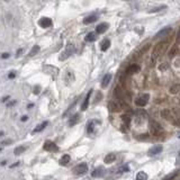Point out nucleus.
Wrapping results in <instances>:
<instances>
[{
	"label": "nucleus",
	"instance_id": "2f4dec72",
	"mask_svg": "<svg viewBox=\"0 0 180 180\" xmlns=\"http://www.w3.org/2000/svg\"><path fill=\"white\" fill-rule=\"evenodd\" d=\"M180 90V84H174L173 87L170 88V93H177Z\"/></svg>",
	"mask_w": 180,
	"mask_h": 180
},
{
	"label": "nucleus",
	"instance_id": "7ed1b4c3",
	"mask_svg": "<svg viewBox=\"0 0 180 180\" xmlns=\"http://www.w3.org/2000/svg\"><path fill=\"white\" fill-rule=\"evenodd\" d=\"M73 52H74V45L68 44L67 46H65L64 51H63L61 53V55L59 56V60L60 61H64V60H67L68 58H70V56L72 55Z\"/></svg>",
	"mask_w": 180,
	"mask_h": 180
},
{
	"label": "nucleus",
	"instance_id": "423d86ee",
	"mask_svg": "<svg viewBox=\"0 0 180 180\" xmlns=\"http://www.w3.org/2000/svg\"><path fill=\"white\" fill-rule=\"evenodd\" d=\"M107 107H108V110H109V112H121V110L123 109L122 104L117 100H110L109 102H108V105H107Z\"/></svg>",
	"mask_w": 180,
	"mask_h": 180
},
{
	"label": "nucleus",
	"instance_id": "6ab92c4d",
	"mask_svg": "<svg viewBox=\"0 0 180 180\" xmlns=\"http://www.w3.org/2000/svg\"><path fill=\"white\" fill-rule=\"evenodd\" d=\"M115 160H116V154H115V153H108V154L105 157L104 162L106 163V164H110V163L115 162Z\"/></svg>",
	"mask_w": 180,
	"mask_h": 180
},
{
	"label": "nucleus",
	"instance_id": "39448f33",
	"mask_svg": "<svg viewBox=\"0 0 180 180\" xmlns=\"http://www.w3.org/2000/svg\"><path fill=\"white\" fill-rule=\"evenodd\" d=\"M149 99H150L149 93H142V95H140L138 98L135 99V105L138 107H144L149 102Z\"/></svg>",
	"mask_w": 180,
	"mask_h": 180
},
{
	"label": "nucleus",
	"instance_id": "4c0bfd02",
	"mask_svg": "<svg viewBox=\"0 0 180 180\" xmlns=\"http://www.w3.org/2000/svg\"><path fill=\"white\" fill-rule=\"evenodd\" d=\"M159 69H160L161 71H164L166 69H168V63H164L163 65H160V67H159Z\"/></svg>",
	"mask_w": 180,
	"mask_h": 180
},
{
	"label": "nucleus",
	"instance_id": "f257e3e1",
	"mask_svg": "<svg viewBox=\"0 0 180 180\" xmlns=\"http://www.w3.org/2000/svg\"><path fill=\"white\" fill-rule=\"evenodd\" d=\"M161 116H162L166 121L170 122L171 124L176 125V126L180 127V117L179 116H176L173 112H171L170 109H164L161 112Z\"/></svg>",
	"mask_w": 180,
	"mask_h": 180
},
{
	"label": "nucleus",
	"instance_id": "37998d69",
	"mask_svg": "<svg viewBox=\"0 0 180 180\" xmlns=\"http://www.w3.org/2000/svg\"><path fill=\"white\" fill-rule=\"evenodd\" d=\"M27 119H28V116H22V118H20V121H22V122H26V121H27Z\"/></svg>",
	"mask_w": 180,
	"mask_h": 180
},
{
	"label": "nucleus",
	"instance_id": "412c9836",
	"mask_svg": "<svg viewBox=\"0 0 180 180\" xmlns=\"http://www.w3.org/2000/svg\"><path fill=\"white\" fill-rule=\"evenodd\" d=\"M91 93H92V90H90L89 92L87 93L86 98H84L83 104L81 105V110H86L88 108V105H89V99H90V96H91Z\"/></svg>",
	"mask_w": 180,
	"mask_h": 180
},
{
	"label": "nucleus",
	"instance_id": "f3484780",
	"mask_svg": "<svg viewBox=\"0 0 180 180\" xmlns=\"http://www.w3.org/2000/svg\"><path fill=\"white\" fill-rule=\"evenodd\" d=\"M107 29H108V24H107V22H101V24H99V25L96 27V33L104 34Z\"/></svg>",
	"mask_w": 180,
	"mask_h": 180
},
{
	"label": "nucleus",
	"instance_id": "79ce46f5",
	"mask_svg": "<svg viewBox=\"0 0 180 180\" xmlns=\"http://www.w3.org/2000/svg\"><path fill=\"white\" fill-rule=\"evenodd\" d=\"M177 42L180 44V28H179V31H178V35H177Z\"/></svg>",
	"mask_w": 180,
	"mask_h": 180
},
{
	"label": "nucleus",
	"instance_id": "1a4fd4ad",
	"mask_svg": "<svg viewBox=\"0 0 180 180\" xmlns=\"http://www.w3.org/2000/svg\"><path fill=\"white\" fill-rule=\"evenodd\" d=\"M44 71L48 73V74H50L52 78H56V77L59 76V69L53 67V65H45Z\"/></svg>",
	"mask_w": 180,
	"mask_h": 180
},
{
	"label": "nucleus",
	"instance_id": "ea45409f",
	"mask_svg": "<svg viewBox=\"0 0 180 180\" xmlns=\"http://www.w3.org/2000/svg\"><path fill=\"white\" fill-rule=\"evenodd\" d=\"M9 56H10V54H9V53H7V52H6V53H3L2 55H1V58H2V59H8Z\"/></svg>",
	"mask_w": 180,
	"mask_h": 180
},
{
	"label": "nucleus",
	"instance_id": "a878e982",
	"mask_svg": "<svg viewBox=\"0 0 180 180\" xmlns=\"http://www.w3.org/2000/svg\"><path fill=\"white\" fill-rule=\"evenodd\" d=\"M96 20H97V16H96V15H90V16L86 17L83 19V24L88 25V24H91V22H96Z\"/></svg>",
	"mask_w": 180,
	"mask_h": 180
},
{
	"label": "nucleus",
	"instance_id": "8fccbe9b",
	"mask_svg": "<svg viewBox=\"0 0 180 180\" xmlns=\"http://www.w3.org/2000/svg\"><path fill=\"white\" fill-rule=\"evenodd\" d=\"M179 138H180V135H179Z\"/></svg>",
	"mask_w": 180,
	"mask_h": 180
},
{
	"label": "nucleus",
	"instance_id": "cd10ccee",
	"mask_svg": "<svg viewBox=\"0 0 180 180\" xmlns=\"http://www.w3.org/2000/svg\"><path fill=\"white\" fill-rule=\"evenodd\" d=\"M110 46V41L109 39H104V42L101 43V46H100V50L102 51V52H105V51H107L108 48H109Z\"/></svg>",
	"mask_w": 180,
	"mask_h": 180
},
{
	"label": "nucleus",
	"instance_id": "5701e85b",
	"mask_svg": "<svg viewBox=\"0 0 180 180\" xmlns=\"http://www.w3.org/2000/svg\"><path fill=\"white\" fill-rule=\"evenodd\" d=\"M70 160H71V157L69 154H64L63 155V157L61 158V159H60V164H61V166H67L68 163L70 162Z\"/></svg>",
	"mask_w": 180,
	"mask_h": 180
},
{
	"label": "nucleus",
	"instance_id": "6e6552de",
	"mask_svg": "<svg viewBox=\"0 0 180 180\" xmlns=\"http://www.w3.org/2000/svg\"><path fill=\"white\" fill-rule=\"evenodd\" d=\"M88 171V167L86 163H80L78 166H76L73 168V173L77 174V176H81V174H84Z\"/></svg>",
	"mask_w": 180,
	"mask_h": 180
},
{
	"label": "nucleus",
	"instance_id": "a18cd8bd",
	"mask_svg": "<svg viewBox=\"0 0 180 180\" xmlns=\"http://www.w3.org/2000/svg\"><path fill=\"white\" fill-rule=\"evenodd\" d=\"M22 48H20V50H18V51H17V56H20V55H22Z\"/></svg>",
	"mask_w": 180,
	"mask_h": 180
},
{
	"label": "nucleus",
	"instance_id": "473e14b6",
	"mask_svg": "<svg viewBox=\"0 0 180 180\" xmlns=\"http://www.w3.org/2000/svg\"><path fill=\"white\" fill-rule=\"evenodd\" d=\"M118 171L121 172V173H123V172H129V167L127 164H124V166H122L121 168L118 169Z\"/></svg>",
	"mask_w": 180,
	"mask_h": 180
},
{
	"label": "nucleus",
	"instance_id": "58836bf2",
	"mask_svg": "<svg viewBox=\"0 0 180 180\" xmlns=\"http://www.w3.org/2000/svg\"><path fill=\"white\" fill-rule=\"evenodd\" d=\"M15 76H16V73H15V71H11V72L8 74V78H9V79H14V78H15Z\"/></svg>",
	"mask_w": 180,
	"mask_h": 180
},
{
	"label": "nucleus",
	"instance_id": "a211bd4d",
	"mask_svg": "<svg viewBox=\"0 0 180 180\" xmlns=\"http://www.w3.org/2000/svg\"><path fill=\"white\" fill-rule=\"evenodd\" d=\"M112 74L110 73H107V74H105L104 78H102V80H101V87L102 88H106L108 84H109L110 80H112Z\"/></svg>",
	"mask_w": 180,
	"mask_h": 180
},
{
	"label": "nucleus",
	"instance_id": "bb28decb",
	"mask_svg": "<svg viewBox=\"0 0 180 180\" xmlns=\"http://www.w3.org/2000/svg\"><path fill=\"white\" fill-rule=\"evenodd\" d=\"M26 148L25 145H19V146H17L16 149L14 150V154L15 155H19V154H22V153H24V152L26 151Z\"/></svg>",
	"mask_w": 180,
	"mask_h": 180
},
{
	"label": "nucleus",
	"instance_id": "72a5a7b5",
	"mask_svg": "<svg viewBox=\"0 0 180 180\" xmlns=\"http://www.w3.org/2000/svg\"><path fill=\"white\" fill-rule=\"evenodd\" d=\"M177 52H178V46H177V45H174L173 48H172V50L170 51V54H169V56H170V58H173V56L177 54Z\"/></svg>",
	"mask_w": 180,
	"mask_h": 180
},
{
	"label": "nucleus",
	"instance_id": "c03bdc74",
	"mask_svg": "<svg viewBox=\"0 0 180 180\" xmlns=\"http://www.w3.org/2000/svg\"><path fill=\"white\" fill-rule=\"evenodd\" d=\"M8 99H10V97H9V96H6V97H3V99H2V102H6V101L8 100Z\"/></svg>",
	"mask_w": 180,
	"mask_h": 180
},
{
	"label": "nucleus",
	"instance_id": "4468645a",
	"mask_svg": "<svg viewBox=\"0 0 180 180\" xmlns=\"http://www.w3.org/2000/svg\"><path fill=\"white\" fill-rule=\"evenodd\" d=\"M172 32V28L171 27H164L162 28L160 32H158L157 35H155V38H160V37H164V36H168L169 34Z\"/></svg>",
	"mask_w": 180,
	"mask_h": 180
},
{
	"label": "nucleus",
	"instance_id": "c9c22d12",
	"mask_svg": "<svg viewBox=\"0 0 180 180\" xmlns=\"http://www.w3.org/2000/svg\"><path fill=\"white\" fill-rule=\"evenodd\" d=\"M35 95H38L41 92V86H36V87H34V91H33Z\"/></svg>",
	"mask_w": 180,
	"mask_h": 180
},
{
	"label": "nucleus",
	"instance_id": "c756f323",
	"mask_svg": "<svg viewBox=\"0 0 180 180\" xmlns=\"http://www.w3.org/2000/svg\"><path fill=\"white\" fill-rule=\"evenodd\" d=\"M38 52H39V46H38V45H34L33 48L29 51V54H28V55H29V56H34L35 54L38 53Z\"/></svg>",
	"mask_w": 180,
	"mask_h": 180
},
{
	"label": "nucleus",
	"instance_id": "f704fd0d",
	"mask_svg": "<svg viewBox=\"0 0 180 180\" xmlns=\"http://www.w3.org/2000/svg\"><path fill=\"white\" fill-rule=\"evenodd\" d=\"M167 8V6H159V7H155V8H152L151 10H149V12H157V11H160L162 9Z\"/></svg>",
	"mask_w": 180,
	"mask_h": 180
},
{
	"label": "nucleus",
	"instance_id": "dca6fc26",
	"mask_svg": "<svg viewBox=\"0 0 180 180\" xmlns=\"http://www.w3.org/2000/svg\"><path fill=\"white\" fill-rule=\"evenodd\" d=\"M92 177L95 178H99V177H102L105 174V169L102 167H98V168H96L95 170L92 171Z\"/></svg>",
	"mask_w": 180,
	"mask_h": 180
},
{
	"label": "nucleus",
	"instance_id": "09e8293b",
	"mask_svg": "<svg viewBox=\"0 0 180 180\" xmlns=\"http://www.w3.org/2000/svg\"><path fill=\"white\" fill-rule=\"evenodd\" d=\"M173 177H174V176H173ZM173 177H172V178H173ZM172 178H170V179H167V180H171V179H172Z\"/></svg>",
	"mask_w": 180,
	"mask_h": 180
},
{
	"label": "nucleus",
	"instance_id": "de8ad7c7",
	"mask_svg": "<svg viewBox=\"0 0 180 180\" xmlns=\"http://www.w3.org/2000/svg\"><path fill=\"white\" fill-rule=\"evenodd\" d=\"M15 102H16V101H12V102H10V104H8V107H11V106H12V105H15Z\"/></svg>",
	"mask_w": 180,
	"mask_h": 180
},
{
	"label": "nucleus",
	"instance_id": "f03ea898",
	"mask_svg": "<svg viewBox=\"0 0 180 180\" xmlns=\"http://www.w3.org/2000/svg\"><path fill=\"white\" fill-rule=\"evenodd\" d=\"M166 44L167 42H160L158 43L157 45H155V48H153V53H152V62H155L157 61V59L159 58V55L160 54H162L163 52V48H166Z\"/></svg>",
	"mask_w": 180,
	"mask_h": 180
},
{
	"label": "nucleus",
	"instance_id": "aec40b11",
	"mask_svg": "<svg viewBox=\"0 0 180 180\" xmlns=\"http://www.w3.org/2000/svg\"><path fill=\"white\" fill-rule=\"evenodd\" d=\"M138 71H140V67H138V64H132L127 68L126 73L127 74H135V73H138Z\"/></svg>",
	"mask_w": 180,
	"mask_h": 180
},
{
	"label": "nucleus",
	"instance_id": "4be33fe9",
	"mask_svg": "<svg viewBox=\"0 0 180 180\" xmlns=\"http://www.w3.org/2000/svg\"><path fill=\"white\" fill-rule=\"evenodd\" d=\"M79 121H80V115H79V114H76V115L72 116V117L70 118V121H69V126H74L76 124L79 123Z\"/></svg>",
	"mask_w": 180,
	"mask_h": 180
},
{
	"label": "nucleus",
	"instance_id": "e433bc0d",
	"mask_svg": "<svg viewBox=\"0 0 180 180\" xmlns=\"http://www.w3.org/2000/svg\"><path fill=\"white\" fill-rule=\"evenodd\" d=\"M12 143V140H6V141H2L1 142V145L2 146H6V145H8V144Z\"/></svg>",
	"mask_w": 180,
	"mask_h": 180
},
{
	"label": "nucleus",
	"instance_id": "7c9ffc66",
	"mask_svg": "<svg viewBox=\"0 0 180 180\" xmlns=\"http://www.w3.org/2000/svg\"><path fill=\"white\" fill-rule=\"evenodd\" d=\"M122 121H123L124 125L126 124V126H128L129 122H131V117H129V116H127V115H123V116H122Z\"/></svg>",
	"mask_w": 180,
	"mask_h": 180
},
{
	"label": "nucleus",
	"instance_id": "49530a36",
	"mask_svg": "<svg viewBox=\"0 0 180 180\" xmlns=\"http://www.w3.org/2000/svg\"><path fill=\"white\" fill-rule=\"evenodd\" d=\"M17 166H19V162H16V163H14V164H11L10 168H15V167H17Z\"/></svg>",
	"mask_w": 180,
	"mask_h": 180
},
{
	"label": "nucleus",
	"instance_id": "f8f14e48",
	"mask_svg": "<svg viewBox=\"0 0 180 180\" xmlns=\"http://www.w3.org/2000/svg\"><path fill=\"white\" fill-rule=\"evenodd\" d=\"M74 73L72 72V71H70V70H68V71H65V73H64V81H65V84H71L73 81H74Z\"/></svg>",
	"mask_w": 180,
	"mask_h": 180
},
{
	"label": "nucleus",
	"instance_id": "9d476101",
	"mask_svg": "<svg viewBox=\"0 0 180 180\" xmlns=\"http://www.w3.org/2000/svg\"><path fill=\"white\" fill-rule=\"evenodd\" d=\"M43 148H44L45 151H48V152H54L59 150L58 145H56L54 142H52V141H46L44 143V145H43Z\"/></svg>",
	"mask_w": 180,
	"mask_h": 180
},
{
	"label": "nucleus",
	"instance_id": "9b49d317",
	"mask_svg": "<svg viewBox=\"0 0 180 180\" xmlns=\"http://www.w3.org/2000/svg\"><path fill=\"white\" fill-rule=\"evenodd\" d=\"M100 124H101V122L99 121V119H90L87 124V132L89 133V134L90 133H93L96 125H100Z\"/></svg>",
	"mask_w": 180,
	"mask_h": 180
},
{
	"label": "nucleus",
	"instance_id": "0eeeda50",
	"mask_svg": "<svg viewBox=\"0 0 180 180\" xmlns=\"http://www.w3.org/2000/svg\"><path fill=\"white\" fill-rule=\"evenodd\" d=\"M146 118H148V114H146V112H144V110H142V109L138 110V112H135L134 122H135V124H136V125H141V124L145 121Z\"/></svg>",
	"mask_w": 180,
	"mask_h": 180
},
{
	"label": "nucleus",
	"instance_id": "393cba45",
	"mask_svg": "<svg viewBox=\"0 0 180 180\" xmlns=\"http://www.w3.org/2000/svg\"><path fill=\"white\" fill-rule=\"evenodd\" d=\"M84 39H86V42H95L96 39H97L96 33H93V32H90V33H88L87 36L84 37Z\"/></svg>",
	"mask_w": 180,
	"mask_h": 180
},
{
	"label": "nucleus",
	"instance_id": "2eb2a0df",
	"mask_svg": "<svg viewBox=\"0 0 180 180\" xmlns=\"http://www.w3.org/2000/svg\"><path fill=\"white\" fill-rule=\"evenodd\" d=\"M162 150H163V148H162V145H154L153 148H151V149L149 150V155H157V154H159V153H161L162 152Z\"/></svg>",
	"mask_w": 180,
	"mask_h": 180
},
{
	"label": "nucleus",
	"instance_id": "c85d7f7f",
	"mask_svg": "<svg viewBox=\"0 0 180 180\" xmlns=\"http://www.w3.org/2000/svg\"><path fill=\"white\" fill-rule=\"evenodd\" d=\"M148 174L144 171H140L138 174H136V180H148Z\"/></svg>",
	"mask_w": 180,
	"mask_h": 180
},
{
	"label": "nucleus",
	"instance_id": "ddd939ff",
	"mask_svg": "<svg viewBox=\"0 0 180 180\" xmlns=\"http://www.w3.org/2000/svg\"><path fill=\"white\" fill-rule=\"evenodd\" d=\"M38 25L43 28H48L52 26V20L51 18H48V17H43L41 19L38 20Z\"/></svg>",
	"mask_w": 180,
	"mask_h": 180
},
{
	"label": "nucleus",
	"instance_id": "20e7f679",
	"mask_svg": "<svg viewBox=\"0 0 180 180\" xmlns=\"http://www.w3.org/2000/svg\"><path fill=\"white\" fill-rule=\"evenodd\" d=\"M150 132L152 133V135L158 136V135H161L163 133V128L158 122L151 121L150 122Z\"/></svg>",
	"mask_w": 180,
	"mask_h": 180
},
{
	"label": "nucleus",
	"instance_id": "a19ab883",
	"mask_svg": "<svg viewBox=\"0 0 180 180\" xmlns=\"http://www.w3.org/2000/svg\"><path fill=\"white\" fill-rule=\"evenodd\" d=\"M148 138H149V136H148V134H144V136H138V140H146Z\"/></svg>",
	"mask_w": 180,
	"mask_h": 180
},
{
	"label": "nucleus",
	"instance_id": "b1692460",
	"mask_svg": "<svg viewBox=\"0 0 180 180\" xmlns=\"http://www.w3.org/2000/svg\"><path fill=\"white\" fill-rule=\"evenodd\" d=\"M48 122H43L42 124H39L38 126H36L35 128L33 129V133H39V132H42L43 129H44L45 127L48 126Z\"/></svg>",
	"mask_w": 180,
	"mask_h": 180
}]
</instances>
